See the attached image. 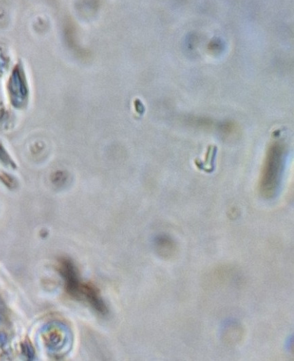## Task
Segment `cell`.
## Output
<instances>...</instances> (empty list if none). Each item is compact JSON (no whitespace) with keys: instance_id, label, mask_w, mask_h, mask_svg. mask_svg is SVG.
I'll return each instance as SVG.
<instances>
[{"instance_id":"4","label":"cell","mask_w":294,"mask_h":361,"mask_svg":"<svg viewBox=\"0 0 294 361\" xmlns=\"http://www.w3.org/2000/svg\"><path fill=\"white\" fill-rule=\"evenodd\" d=\"M158 250L162 254L170 255L174 250V245L167 237H158L155 242Z\"/></svg>"},{"instance_id":"2","label":"cell","mask_w":294,"mask_h":361,"mask_svg":"<svg viewBox=\"0 0 294 361\" xmlns=\"http://www.w3.org/2000/svg\"><path fill=\"white\" fill-rule=\"evenodd\" d=\"M283 162V147L277 142L272 144L267 150L260 176V190L264 197L275 195L281 180Z\"/></svg>"},{"instance_id":"1","label":"cell","mask_w":294,"mask_h":361,"mask_svg":"<svg viewBox=\"0 0 294 361\" xmlns=\"http://www.w3.org/2000/svg\"><path fill=\"white\" fill-rule=\"evenodd\" d=\"M60 271L65 279L69 294L76 298L86 300L101 314L106 312L105 304L95 287L79 280L77 272L70 262L63 260L60 265Z\"/></svg>"},{"instance_id":"3","label":"cell","mask_w":294,"mask_h":361,"mask_svg":"<svg viewBox=\"0 0 294 361\" xmlns=\"http://www.w3.org/2000/svg\"><path fill=\"white\" fill-rule=\"evenodd\" d=\"M243 329L235 322H229L225 324L222 331L223 339L229 344L236 343L242 337Z\"/></svg>"}]
</instances>
